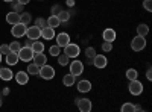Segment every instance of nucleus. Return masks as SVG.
I'll use <instances>...</instances> for the list:
<instances>
[{"label":"nucleus","mask_w":152,"mask_h":112,"mask_svg":"<svg viewBox=\"0 0 152 112\" xmlns=\"http://www.w3.org/2000/svg\"><path fill=\"white\" fill-rule=\"evenodd\" d=\"M20 48H21V44L18 41H14V43H9V50L12 53H18L20 52Z\"/></svg>","instance_id":"nucleus-28"},{"label":"nucleus","mask_w":152,"mask_h":112,"mask_svg":"<svg viewBox=\"0 0 152 112\" xmlns=\"http://www.w3.org/2000/svg\"><path fill=\"white\" fill-rule=\"evenodd\" d=\"M61 24V21L58 20V17L56 15H50L49 18H47V26L49 27H52V29H55V27H58Z\"/></svg>","instance_id":"nucleus-20"},{"label":"nucleus","mask_w":152,"mask_h":112,"mask_svg":"<svg viewBox=\"0 0 152 112\" xmlns=\"http://www.w3.org/2000/svg\"><path fill=\"white\" fill-rule=\"evenodd\" d=\"M34 26H37L38 29H44V27H47V20H44V18H41V17L37 18Z\"/></svg>","instance_id":"nucleus-29"},{"label":"nucleus","mask_w":152,"mask_h":112,"mask_svg":"<svg viewBox=\"0 0 152 112\" xmlns=\"http://www.w3.org/2000/svg\"><path fill=\"white\" fill-rule=\"evenodd\" d=\"M128 90H129V92H131L132 95H140V94L143 92V83H142L140 80H137V79H135V80H131Z\"/></svg>","instance_id":"nucleus-4"},{"label":"nucleus","mask_w":152,"mask_h":112,"mask_svg":"<svg viewBox=\"0 0 152 112\" xmlns=\"http://www.w3.org/2000/svg\"><path fill=\"white\" fill-rule=\"evenodd\" d=\"M120 112H134V103H125L122 106Z\"/></svg>","instance_id":"nucleus-32"},{"label":"nucleus","mask_w":152,"mask_h":112,"mask_svg":"<svg viewBox=\"0 0 152 112\" xmlns=\"http://www.w3.org/2000/svg\"><path fill=\"white\" fill-rule=\"evenodd\" d=\"M56 58H58V64L62 65V67H66L69 62H70V58L66 56V55H59V56H56Z\"/></svg>","instance_id":"nucleus-30"},{"label":"nucleus","mask_w":152,"mask_h":112,"mask_svg":"<svg viewBox=\"0 0 152 112\" xmlns=\"http://www.w3.org/2000/svg\"><path fill=\"white\" fill-rule=\"evenodd\" d=\"M61 11H62V9H61L59 5H53V6H52V15H58Z\"/></svg>","instance_id":"nucleus-36"},{"label":"nucleus","mask_w":152,"mask_h":112,"mask_svg":"<svg viewBox=\"0 0 152 112\" xmlns=\"http://www.w3.org/2000/svg\"><path fill=\"white\" fill-rule=\"evenodd\" d=\"M24 44H26V46H24V47H32V44H34V41L32 40H28L26 43H24Z\"/></svg>","instance_id":"nucleus-41"},{"label":"nucleus","mask_w":152,"mask_h":112,"mask_svg":"<svg viewBox=\"0 0 152 112\" xmlns=\"http://www.w3.org/2000/svg\"><path fill=\"white\" fill-rule=\"evenodd\" d=\"M31 20H32V17H31L29 12H21L20 14V23L24 24V26H28V24L31 23Z\"/></svg>","instance_id":"nucleus-23"},{"label":"nucleus","mask_w":152,"mask_h":112,"mask_svg":"<svg viewBox=\"0 0 152 112\" xmlns=\"http://www.w3.org/2000/svg\"><path fill=\"white\" fill-rule=\"evenodd\" d=\"M40 73V67L35 65V64H29L28 65V74H32V76H37Z\"/></svg>","instance_id":"nucleus-26"},{"label":"nucleus","mask_w":152,"mask_h":112,"mask_svg":"<svg viewBox=\"0 0 152 112\" xmlns=\"http://www.w3.org/2000/svg\"><path fill=\"white\" fill-rule=\"evenodd\" d=\"M79 53H81V48H79V46L78 44H67L66 47H64V55L66 56H69V58H76V56H79Z\"/></svg>","instance_id":"nucleus-2"},{"label":"nucleus","mask_w":152,"mask_h":112,"mask_svg":"<svg viewBox=\"0 0 152 112\" xmlns=\"http://www.w3.org/2000/svg\"><path fill=\"white\" fill-rule=\"evenodd\" d=\"M149 33V26L148 24H138L137 26V35L138 36H146Z\"/></svg>","instance_id":"nucleus-21"},{"label":"nucleus","mask_w":152,"mask_h":112,"mask_svg":"<svg viewBox=\"0 0 152 112\" xmlns=\"http://www.w3.org/2000/svg\"><path fill=\"white\" fill-rule=\"evenodd\" d=\"M26 29H28V26H24V24H21V23H17V24L12 26L11 33L14 35L15 38H21L23 35H26Z\"/></svg>","instance_id":"nucleus-8"},{"label":"nucleus","mask_w":152,"mask_h":112,"mask_svg":"<svg viewBox=\"0 0 152 112\" xmlns=\"http://www.w3.org/2000/svg\"><path fill=\"white\" fill-rule=\"evenodd\" d=\"M3 2H8V3H11V2H14V0H3Z\"/></svg>","instance_id":"nucleus-43"},{"label":"nucleus","mask_w":152,"mask_h":112,"mask_svg":"<svg viewBox=\"0 0 152 112\" xmlns=\"http://www.w3.org/2000/svg\"><path fill=\"white\" fill-rule=\"evenodd\" d=\"M142 112H143V111H142Z\"/></svg>","instance_id":"nucleus-45"},{"label":"nucleus","mask_w":152,"mask_h":112,"mask_svg":"<svg viewBox=\"0 0 152 112\" xmlns=\"http://www.w3.org/2000/svg\"><path fill=\"white\" fill-rule=\"evenodd\" d=\"M82 71H84V64L81 61H73L72 64H70V74H73V76L76 77V76H81L82 74Z\"/></svg>","instance_id":"nucleus-6"},{"label":"nucleus","mask_w":152,"mask_h":112,"mask_svg":"<svg viewBox=\"0 0 152 112\" xmlns=\"http://www.w3.org/2000/svg\"><path fill=\"white\" fill-rule=\"evenodd\" d=\"M146 47V40H145V36H135V38L131 41V48L134 52H140L143 50V48Z\"/></svg>","instance_id":"nucleus-3"},{"label":"nucleus","mask_w":152,"mask_h":112,"mask_svg":"<svg viewBox=\"0 0 152 112\" xmlns=\"http://www.w3.org/2000/svg\"><path fill=\"white\" fill-rule=\"evenodd\" d=\"M17 55H18V59H21V61H24V62H29V61H32V58H34L35 53L32 52L31 47H21L20 52H18Z\"/></svg>","instance_id":"nucleus-5"},{"label":"nucleus","mask_w":152,"mask_h":112,"mask_svg":"<svg viewBox=\"0 0 152 112\" xmlns=\"http://www.w3.org/2000/svg\"><path fill=\"white\" fill-rule=\"evenodd\" d=\"M41 36L44 40H53L55 38V30L52 29V27H44V29H41Z\"/></svg>","instance_id":"nucleus-16"},{"label":"nucleus","mask_w":152,"mask_h":112,"mask_svg":"<svg viewBox=\"0 0 152 112\" xmlns=\"http://www.w3.org/2000/svg\"><path fill=\"white\" fill-rule=\"evenodd\" d=\"M56 17H58V20H59L61 23H66V21L70 20V12H67V11H61Z\"/></svg>","instance_id":"nucleus-24"},{"label":"nucleus","mask_w":152,"mask_h":112,"mask_svg":"<svg viewBox=\"0 0 152 112\" xmlns=\"http://www.w3.org/2000/svg\"><path fill=\"white\" fill-rule=\"evenodd\" d=\"M111 48H113V44H111V43H107V41H105V43L102 44V50H104V52H110Z\"/></svg>","instance_id":"nucleus-37"},{"label":"nucleus","mask_w":152,"mask_h":112,"mask_svg":"<svg viewBox=\"0 0 152 112\" xmlns=\"http://www.w3.org/2000/svg\"><path fill=\"white\" fill-rule=\"evenodd\" d=\"M6 21L14 26V24L20 23V14H17V12H14V11H12V12H8V14H6Z\"/></svg>","instance_id":"nucleus-15"},{"label":"nucleus","mask_w":152,"mask_h":112,"mask_svg":"<svg viewBox=\"0 0 152 112\" xmlns=\"http://www.w3.org/2000/svg\"><path fill=\"white\" fill-rule=\"evenodd\" d=\"M9 52H11L9 50V44H2L0 46V53H2V56H6Z\"/></svg>","instance_id":"nucleus-33"},{"label":"nucleus","mask_w":152,"mask_h":112,"mask_svg":"<svg viewBox=\"0 0 152 112\" xmlns=\"http://www.w3.org/2000/svg\"><path fill=\"white\" fill-rule=\"evenodd\" d=\"M12 8H14V12H17V14H20V12L23 11V5H20V3H14Z\"/></svg>","instance_id":"nucleus-38"},{"label":"nucleus","mask_w":152,"mask_h":112,"mask_svg":"<svg viewBox=\"0 0 152 112\" xmlns=\"http://www.w3.org/2000/svg\"><path fill=\"white\" fill-rule=\"evenodd\" d=\"M15 80L18 85H26L29 82V76H28V73L26 71H18L15 74Z\"/></svg>","instance_id":"nucleus-12"},{"label":"nucleus","mask_w":152,"mask_h":112,"mask_svg":"<svg viewBox=\"0 0 152 112\" xmlns=\"http://www.w3.org/2000/svg\"><path fill=\"white\" fill-rule=\"evenodd\" d=\"M102 36H104V41L113 43L114 40H116V30H114V29H105L104 33H102Z\"/></svg>","instance_id":"nucleus-13"},{"label":"nucleus","mask_w":152,"mask_h":112,"mask_svg":"<svg viewBox=\"0 0 152 112\" xmlns=\"http://www.w3.org/2000/svg\"><path fill=\"white\" fill-rule=\"evenodd\" d=\"M26 36H28V40L37 41L41 36V29H38L37 26H31V27L26 29Z\"/></svg>","instance_id":"nucleus-10"},{"label":"nucleus","mask_w":152,"mask_h":112,"mask_svg":"<svg viewBox=\"0 0 152 112\" xmlns=\"http://www.w3.org/2000/svg\"><path fill=\"white\" fill-rule=\"evenodd\" d=\"M146 77L149 80H152V73H151V68H148V73H146Z\"/></svg>","instance_id":"nucleus-40"},{"label":"nucleus","mask_w":152,"mask_h":112,"mask_svg":"<svg viewBox=\"0 0 152 112\" xmlns=\"http://www.w3.org/2000/svg\"><path fill=\"white\" fill-rule=\"evenodd\" d=\"M91 90V83L88 80H79L78 82V91L79 92H88Z\"/></svg>","instance_id":"nucleus-17"},{"label":"nucleus","mask_w":152,"mask_h":112,"mask_svg":"<svg viewBox=\"0 0 152 112\" xmlns=\"http://www.w3.org/2000/svg\"><path fill=\"white\" fill-rule=\"evenodd\" d=\"M76 105L81 112H91V102L88 98H76Z\"/></svg>","instance_id":"nucleus-9"},{"label":"nucleus","mask_w":152,"mask_h":112,"mask_svg":"<svg viewBox=\"0 0 152 112\" xmlns=\"http://www.w3.org/2000/svg\"><path fill=\"white\" fill-rule=\"evenodd\" d=\"M18 61H20V59H18V55H17V53L9 52V53L6 55V64H8V65H15Z\"/></svg>","instance_id":"nucleus-19"},{"label":"nucleus","mask_w":152,"mask_h":112,"mask_svg":"<svg viewBox=\"0 0 152 112\" xmlns=\"http://www.w3.org/2000/svg\"><path fill=\"white\" fill-rule=\"evenodd\" d=\"M91 61H93V64H94V67H96V68H105V67H107V64H108L107 56H104V55H96Z\"/></svg>","instance_id":"nucleus-11"},{"label":"nucleus","mask_w":152,"mask_h":112,"mask_svg":"<svg viewBox=\"0 0 152 112\" xmlns=\"http://www.w3.org/2000/svg\"><path fill=\"white\" fill-rule=\"evenodd\" d=\"M143 8L151 12L152 11V0H145V2H143Z\"/></svg>","instance_id":"nucleus-35"},{"label":"nucleus","mask_w":152,"mask_h":112,"mask_svg":"<svg viewBox=\"0 0 152 112\" xmlns=\"http://www.w3.org/2000/svg\"><path fill=\"white\" fill-rule=\"evenodd\" d=\"M49 53L52 55V56H59V55H61V47H58L56 44L52 46V47L49 48Z\"/></svg>","instance_id":"nucleus-31"},{"label":"nucleus","mask_w":152,"mask_h":112,"mask_svg":"<svg viewBox=\"0 0 152 112\" xmlns=\"http://www.w3.org/2000/svg\"><path fill=\"white\" fill-rule=\"evenodd\" d=\"M67 6H75V0H67Z\"/></svg>","instance_id":"nucleus-42"},{"label":"nucleus","mask_w":152,"mask_h":112,"mask_svg":"<svg viewBox=\"0 0 152 112\" xmlns=\"http://www.w3.org/2000/svg\"><path fill=\"white\" fill-rule=\"evenodd\" d=\"M32 59H34L32 64H35V65H38V67H43V65H46V61H47V58H46L43 53H35Z\"/></svg>","instance_id":"nucleus-14"},{"label":"nucleus","mask_w":152,"mask_h":112,"mask_svg":"<svg viewBox=\"0 0 152 112\" xmlns=\"http://www.w3.org/2000/svg\"><path fill=\"white\" fill-rule=\"evenodd\" d=\"M31 48H32L34 53H43L44 52V44L40 43V41H34V44H32Z\"/></svg>","instance_id":"nucleus-22"},{"label":"nucleus","mask_w":152,"mask_h":112,"mask_svg":"<svg viewBox=\"0 0 152 112\" xmlns=\"http://www.w3.org/2000/svg\"><path fill=\"white\" fill-rule=\"evenodd\" d=\"M85 55H87V58L93 59V58L96 56V52H94V48H93V47H88L87 50H85Z\"/></svg>","instance_id":"nucleus-34"},{"label":"nucleus","mask_w":152,"mask_h":112,"mask_svg":"<svg viewBox=\"0 0 152 112\" xmlns=\"http://www.w3.org/2000/svg\"><path fill=\"white\" fill-rule=\"evenodd\" d=\"M29 2H31V0H17V3H20V5H23V6L28 5Z\"/></svg>","instance_id":"nucleus-39"},{"label":"nucleus","mask_w":152,"mask_h":112,"mask_svg":"<svg viewBox=\"0 0 152 112\" xmlns=\"http://www.w3.org/2000/svg\"><path fill=\"white\" fill-rule=\"evenodd\" d=\"M0 62H2V53H0Z\"/></svg>","instance_id":"nucleus-44"},{"label":"nucleus","mask_w":152,"mask_h":112,"mask_svg":"<svg viewBox=\"0 0 152 112\" xmlns=\"http://www.w3.org/2000/svg\"><path fill=\"white\" fill-rule=\"evenodd\" d=\"M75 76H73V74H66V76H64V79H62V82H64V85L66 86H72L73 83H75Z\"/></svg>","instance_id":"nucleus-27"},{"label":"nucleus","mask_w":152,"mask_h":112,"mask_svg":"<svg viewBox=\"0 0 152 112\" xmlns=\"http://www.w3.org/2000/svg\"><path fill=\"white\" fill-rule=\"evenodd\" d=\"M40 76L43 77V79H46V80H50V79H53L55 77V68L53 67H50V65H43V67H40Z\"/></svg>","instance_id":"nucleus-1"},{"label":"nucleus","mask_w":152,"mask_h":112,"mask_svg":"<svg viewBox=\"0 0 152 112\" xmlns=\"http://www.w3.org/2000/svg\"><path fill=\"white\" fill-rule=\"evenodd\" d=\"M55 40H56V46L61 47V48H64L67 44H70V36H69L67 32L58 33V36H55Z\"/></svg>","instance_id":"nucleus-7"},{"label":"nucleus","mask_w":152,"mask_h":112,"mask_svg":"<svg viewBox=\"0 0 152 112\" xmlns=\"http://www.w3.org/2000/svg\"><path fill=\"white\" fill-rule=\"evenodd\" d=\"M12 71H11V68H0V79L2 80H11L12 79Z\"/></svg>","instance_id":"nucleus-18"},{"label":"nucleus","mask_w":152,"mask_h":112,"mask_svg":"<svg viewBox=\"0 0 152 112\" xmlns=\"http://www.w3.org/2000/svg\"><path fill=\"white\" fill-rule=\"evenodd\" d=\"M126 77H128V80H135L138 77V71L134 70V68H129L128 71H126Z\"/></svg>","instance_id":"nucleus-25"}]
</instances>
